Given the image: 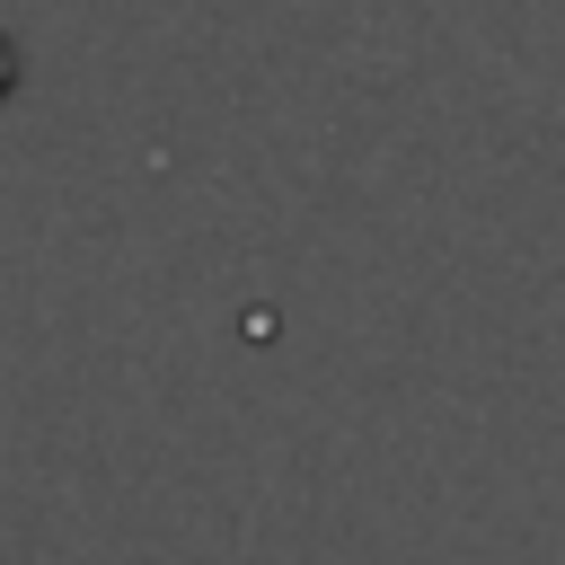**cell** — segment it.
I'll return each instance as SVG.
<instances>
[{"label":"cell","mask_w":565,"mask_h":565,"mask_svg":"<svg viewBox=\"0 0 565 565\" xmlns=\"http://www.w3.org/2000/svg\"><path fill=\"white\" fill-rule=\"evenodd\" d=\"M9 88H18V44L0 35V97H9Z\"/></svg>","instance_id":"1"}]
</instances>
